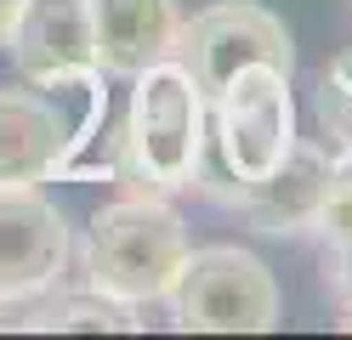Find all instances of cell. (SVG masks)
Listing matches in <instances>:
<instances>
[{"label": "cell", "instance_id": "8992f818", "mask_svg": "<svg viewBox=\"0 0 352 340\" xmlns=\"http://www.w3.org/2000/svg\"><path fill=\"white\" fill-rule=\"evenodd\" d=\"M69 261V227L34 188H0V306L46 295Z\"/></svg>", "mask_w": 352, "mask_h": 340}, {"label": "cell", "instance_id": "ba28073f", "mask_svg": "<svg viewBox=\"0 0 352 340\" xmlns=\"http://www.w3.org/2000/svg\"><path fill=\"white\" fill-rule=\"evenodd\" d=\"M329 176H336V165L324 159V148H318V142H301V136H296L290 153H284L267 176L245 181V199H239V210H245L250 227H256V233H267V238L313 233Z\"/></svg>", "mask_w": 352, "mask_h": 340}, {"label": "cell", "instance_id": "5bb4252c", "mask_svg": "<svg viewBox=\"0 0 352 340\" xmlns=\"http://www.w3.org/2000/svg\"><path fill=\"white\" fill-rule=\"evenodd\" d=\"M17 6H23V0H0V45H6L12 23H17Z\"/></svg>", "mask_w": 352, "mask_h": 340}, {"label": "cell", "instance_id": "4fadbf2b", "mask_svg": "<svg viewBox=\"0 0 352 340\" xmlns=\"http://www.w3.org/2000/svg\"><path fill=\"white\" fill-rule=\"evenodd\" d=\"M324 284L341 306H352V244H324Z\"/></svg>", "mask_w": 352, "mask_h": 340}, {"label": "cell", "instance_id": "9c48e42d", "mask_svg": "<svg viewBox=\"0 0 352 340\" xmlns=\"http://www.w3.org/2000/svg\"><path fill=\"white\" fill-rule=\"evenodd\" d=\"M63 148H69V120L52 97H40L29 85L0 91V188L52 181Z\"/></svg>", "mask_w": 352, "mask_h": 340}, {"label": "cell", "instance_id": "30bf717a", "mask_svg": "<svg viewBox=\"0 0 352 340\" xmlns=\"http://www.w3.org/2000/svg\"><path fill=\"white\" fill-rule=\"evenodd\" d=\"M176 0H91V40H97V74L131 80L148 63H165L176 45Z\"/></svg>", "mask_w": 352, "mask_h": 340}, {"label": "cell", "instance_id": "7a4b0ae2", "mask_svg": "<svg viewBox=\"0 0 352 340\" xmlns=\"http://www.w3.org/2000/svg\"><path fill=\"white\" fill-rule=\"evenodd\" d=\"M182 256H188L182 216L153 193H125L85 221L80 272L91 289L142 306V301H165Z\"/></svg>", "mask_w": 352, "mask_h": 340}, {"label": "cell", "instance_id": "9a60e30c", "mask_svg": "<svg viewBox=\"0 0 352 340\" xmlns=\"http://www.w3.org/2000/svg\"><path fill=\"white\" fill-rule=\"evenodd\" d=\"M0 329H12V317H6V306H0Z\"/></svg>", "mask_w": 352, "mask_h": 340}, {"label": "cell", "instance_id": "5b68a950", "mask_svg": "<svg viewBox=\"0 0 352 340\" xmlns=\"http://www.w3.org/2000/svg\"><path fill=\"white\" fill-rule=\"evenodd\" d=\"M216 108V159L239 176L256 181L267 176L296 142V102H290V74H278L267 63H250L210 97Z\"/></svg>", "mask_w": 352, "mask_h": 340}, {"label": "cell", "instance_id": "7c38bea8", "mask_svg": "<svg viewBox=\"0 0 352 340\" xmlns=\"http://www.w3.org/2000/svg\"><path fill=\"white\" fill-rule=\"evenodd\" d=\"M313 233H324V244H352V176H341V170L329 176Z\"/></svg>", "mask_w": 352, "mask_h": 340}, {"label": "cell", "instance_id": "2e32d148", "mask_svg": "<svg viewBox=\"0 0 352 340\" xmlns=\"http://www.w3.org/2000/svg\"><path fill=\"white\" fill-rule=\"evenodd\" d=\"M341 329H352V306H346V317H341Z\"/></svg>", "mask_w": 352, "mask_h": 340}, {"label": "cell", "instance_id": "8fae6325", "mask_svg": "<svg viewBox=\"0 0 352 340\" xmlns=\"http://www.w3.org/2000/svg\"><path fill=\"white\" fill-rule=\"evenodd\" d=\"M23 329H40V335H137L142 329V317L131 301H114V295H102V289H74V295H57V301L29 317Z\"/></svg>", "mask_w": 352, "mask_h": 340}, {"label": "cell", "instance_id": "3957f363", "mask_svg": "<svg viewBox=\"0 0 352 340\" xmlns=\"http://www.w3.org/2000/svg\"><path fill=\"white\" fill-rule=\"evenodd\" d=\"M170 324L188 335H267L278 329V278L239 244L188 249L165 289Z\"/></svg>", "mask_w": 352, "mask_h": 340}, {"label": "cell", "instance_id": "6da1fadb", "mask_svg": "<svg viewBox=\"0 0 352 340\" xmlns=\"http://www.w3.org/2000/svg\"><path fill=\"white\" fill-rule=\"evenodd\" d=\"M131 108L120 125V181H131V193H182L193 181L205 148V97L188 80L182 63H148L142 74H131Z\"/></svg>", "mask_w": 352, "mask_h": 340}, {"label": "cell", "instance_id": "52a82bcc", "mask_svg": "<svg viewBox=\"0 0 352 340\" xmlns=\"http://www.w3.org/2000/svg\"><path fill=\"white\" fill-rule=\"evenodd\" d=\"M6 52L23 85H63L74 74H91L97 68L91 0H23L6 34Z\"/></svg>", "mask_w": 352, "mask_h": 340}, {"label": "cell", "instance_id": "277c9868", "mask_svg": "<svg viewBox=\"0 0 352 340\" xmlns=\"http://www.w3.org/2000/svg\"><path fill=\"white\" fill-rule=\"evenodd\" d=\"M170 57L188 68V80L210 102L250 63H267L278 74H290L296 68V40L284 29V17H273L267 6H256V0H222V6H210V12H199L193 23L176 29Z\"/></svg>", "mask_w": 352, "mask_h": 340}]
</instances>
